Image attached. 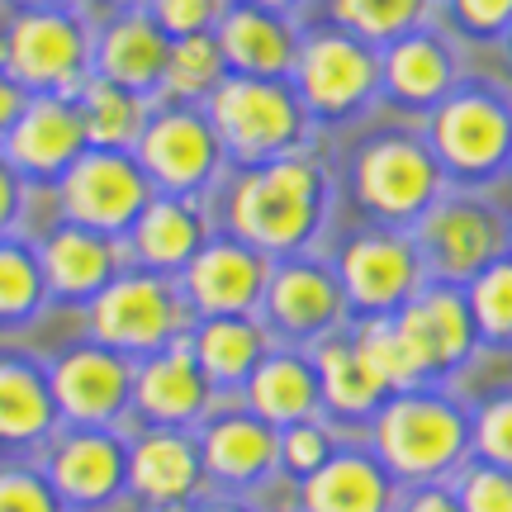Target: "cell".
Returning a JSON list of instances; mask_svg holds the SVG:
<instances>
[{
    "instance_id": "cell-34",
    "label": "cell",
    "mask_w": 512,
    "mask_h": 512,
    "mask_svg": "<svg viewBox=\"0 0 512 512\" xmlns=\"http://www.w3.org/2000/svg\"><path fill=\"white\" fill-rule=\"evenodd\" d=\"M446 57L432 38H403L394 43V53L384 57V81L389 91L403 100H432L446 91Z\"/></svg>"
},
{
    "instance_id": "cell-7",
    "label": "cell",
    "mask_w": 512,
    "mask_h": 512,
    "mask_svg": "<svg viewBox=\"0 0 512 512\" xmlns=\"http://www.w3.org/2000/svg\"><path fill=\"white\" fill-rule=\"evenodd\" d=\"M57 214L67 223L95 228L105 238H124L133 219L147 209V200L157 195L147 171L138 166L133 152H114V147H86L62 181L53 185Z\"/></svg>"
},
{
    "instance_id": "cell-47",
    "label": "cell",
    "mask_w": 512,
    "mask_h": 512,
    "mask_svg": "<svg viewBox=\"0 0 512 512\" xmlns=\"http://www.w3.org/2000/svg\"><path fill=\"white\" fill-rule=\"evenodd\" d=\"M185 512H256V503L252 498H242V494H204L200 503H190Z\"/></svg>"
},
{
    "instance_id": "cell-29",
    "label": "cell",
    "mask_w": 512,
    "mask_h": 512,
    "mask_svg": "<svg viewBox=\"0 0 512 512\" xmlns=\"http://www.w3.org/2000/svg\"><path fill=\"white\" fill-rule=\"evenodd\" d=\"M512 124L494 100H456L437 114V152L456 171H494L508 152Z\"/></svg>"
},
{
    "instance_id": "cell-41",
    "label": "cell",
    "mask_w": 512,
    "mask_h": 512,
    "mask_svg": "<svg viewBox=\"0 0 512 512\" xmlns=\"http://www.w3.org/2000/svg\"><path fill=\"white\" fill-rule=\"evenodd\" d=\"M460 512H512V470L475 465L460 479Z\"/></svg>"
},
{
    "instance_id": "cell-3",
    "label": "cell",
    "mask_w": 512,
    "mask_h": 512,
    "mask_svg": "<svg viewBox=\"0 0 512 512\" xmlns=\"http://www.w3.org/2000/svg\"><path fill=\"white\" fill-rule=\"evenodd\" d=\"M204 114L223 152L247 166L290 157L304 138V100L280 76H223Z\"/></svg>"
},
{
    "instance_id": "cell-37",
    "label": "cell",
    "mask_w": 512,
    "mask_h": 512,
    "mask_svg": "<svg viewBox=\"0 0 512 512\" xmlns=\"http://www.w3.org/2000/svg\"><path fill=\"white\" fill-rule=\"evenodd\" d=\"M337 19L361 38H394L418 19L422 0H337Z\"/></svg>"
},
{
    "instance_id": "cell-44",
    "label": "cell",
    "mask_w": 512,
    "mask_h": 512,
    "mask_svg": "<svg viewBox=\"0 0 512 512\" xmlns=\"http://www.w3.org/2000/svg\"><path fill=\"white\" fill-rule=\"evenodd\" d=\"M24 100H29V91L19 86L15 76L0 67V143H5V133L15 128V119H19V110H24Z\"/></svg>"
},
{
    "instance_id": "cell-13",
    "label": "cell",
    "mask_w": 512,
    "mask_h": 512,
    "mask_svg": "<svg viewBox=\"0 0 512 512\" xmlns=\"http://www.w3.org/2000/svg\"><path fill=\"white\" fill-rule=\"evenodd\" d=\"M181 294L195 318H228V313H256L271 280V256L247 247L242 238H209L181 275Z\"/></svg>"
},
{
    "instance_id": "cell-2",
    "label": "cell",
    "mask_w": 512,
    "mask_h": 512,
    "mask_svg": "<svg viewBox=\"0 0 512 512\" xmlns=\"http://www.w3.org/2000/svg\"><path fill=\"white\" fill-rule=\"evenodd\" d=\"M190 328H195V313L185 304L181 280L143 271V266H124L86 304L91 342L124 351L128 361H143L152 351H166L171 342L190 337Z\"/></svg>"
},
{
    "instance_id": "cell-9",
    "label": "cell",
    "mask_w": 512,
    "mask_h": 512,
    "mask_svg": "<svg viewBox=\"0 0 512 512\" xmlns=\"http://www.w3.org/2000/svg\"><path fill=\"white\" fill-rule=\"evenodd\" d=\"M133 157L147 171L152 190H162V195H200L204 185L219 176L228 152H223L209 114L176 105V110H157L147 119Z\"/></svg>"
},
{
    "instance_id": "cell-6",
    "label": "cell",
    "mask_w": 512,
    "mask_h": 512,
    "mask_svg": "<svg viewBox=\"0 0 512 512\" xmlns=\"http://www.w3.org/2000/svg\"><path fill=\"white\" fill-rule=\"evenodd\" d=\"M38 470L67 512H110L128 498V432L124 427H57L38 451Z\"/></svg>"
},
{
    "instance_id": "cell-35",
    "label": "cell",
    "mask_w": 512,
    "mask_h": 512,
    "mask_svg": "<svg viewBox=\"0 0 512 512\" xmlns=\"http://www.w3.org/2000/svg\"><path fill=\"white\" fill-rule=\"evenodd\" d=\"M356 347L366 351V361L375 366V375H380L394 394H403V389H413V384L422 380L418 361H413V351H408V342L399 337V328H394V318H370L366 328L356 332Z\"/></svg>"
},
{
    "instance_id": "cell-46",
    "label": "cell",
    "mask_w": 512,
    "mask_h": 512,
    "mask_svg": "<svg viewBox=\"0 0 512 512\" xmlns=\"http://www.w3.org/2000/svg\"><path fill=\"white\" fill-rule=\"evenodd\" d=\"M394 512H460V503L451 489H418V494L403 498Z\"/></svg>"
},
{
    "instance_id": "cell-36",
    "label": "cell",
    "mask_w": 512,
    "mask_h": 512,
    "mask_svg": "<svg viewBox=\"0 0 512 512\" xmlns=\"http://www.w3.org/2000/svg\"><path fill=\"white\" fill-rule=\"evenodd\" d=\"M0 512H67L38 460H0Z\"/></svg>"
},
{
    "instance_id": "cell-32",
    "label": "cell",
    "mask_w": 512,
    "mask_h": 512,
    "mask_svg": "<svg viewBox=\"0 0 512 512\" xmlns=\"http://www.w3.org/2000/svg\"><path fill=\"white\" fill-rule=\"evenodd\" d=\"M48 280L38 266V247L29 238H0V332L29 328L48 309Z\"/></svg>"
},
{
    "instance_id": "cell-48",
    "label": "cell",
    "mask_w": 512,
    "mask_h": 512,
    "mask_svg": "<svg viewBox=\"0 0 512 512\" xmlns=\"http://www.w3.org/2000/svg\"><path fill=\"white\" fill-rule=\"evenodd\" d=\"M247 5H256V10H290L294 0H247Z\"/></svg>"
},
{
    "instance_id": "cell-31",
    "label": "cell",
    "mask_w": 512,
    "mask_h": 512,
    "mask_svg": "<svg viewBox=\"0 0 512 512\" xmlns=\"http://www.w3.org/2000/svg\"><path fill=\"white\" fill-rule=\"evenodd\" d=\"M76 110H81V124H86V143L91 147H114V152H133L138 138H143L147 119V95H133L114 81H100V76H86L81 91H76Z\"/></svg>"
},
{
    "instance_id": "cell-10",
    "label": "cell",
    "mask_w": 512,
    "mask_h": 512,
    "mask_svg": "<svg viewBox=\"0 0 512 512\" xmlns=\"http://www.w3.org/2000/svg\"><path fill=\"white\" fill-rule=\"evenodd\" d=\"M209 489L200 437L185 427H138L128 437V498L147 512H185Z\"/></svg>"
},
{
    "instance_id": "cell-49",
    "label": "cell",
    "mask_w": 512,
    "mask_h": 512,
    "mask_svg": "<svg viewBox=\"0 0 512 512\" xmlns=\"http://www.w3.org/2000/svg\"><path fill=\"white\" fill-rule=\"evenodd\" d=\"M43 5H72V0H19V10H43Z\"/></svg>"
},
{
    "instance_id": "cell-40",
    "label": "cell",
    "mask_w": 512,
    "mask_h": 512,
    "mask_svg": "<svg viewBox=\"0 0 512 512\" xmlns=\"http://www.w3.org/2000/svg\"><path fill=\"white\" fill-rule=\"evenodd\" d=\"M147 5H152L147 15L162 24L166 38L209 34V24L223 19V0H147Z\"/></svg>"
},
{
    "instance_id": "cell-22",
    "label": "cell",
    "mask_w": 512,
    "mask_h": 512,
    "mask_svg": "<svg viewBox=\"0 0 512 512\" xmlns=\"http://www.w3.org/2000/svg\"><path fill=\"white\" fill-rule=\"evenodd\" d=\"M166 57H171V38L162 34V24L143 10H124L114 15L100 34L91 38V76L114 81L133 95L162 91Z\"/></svg>"
},
{
    "instance_id": "cell-14",
    "label": "cell",
    "mask_w": 512,
    "mask_h": 512,
    "mask_svg": "<svg viewBox=\"0 0 512 512\" xmlns=\"http://www.w3.org/2000/svg\"><path fill=\"white\" fill-rule=\"evenodd\" d=\"M86 124L76 110V95H29L15 128L5 133L0 157L15 166L29 185H57L62 171L86 152Z\"/></svg>"
},
{
    "instance_id": "cell-19",
    "label": "cell",
    "mask_w": 512,
    "mask_h": 512,
    "mask_svg": "<svg viewBox=\"0 0 512 512\" xmlns=\"http://www.w3.org/2000/svg\"><path fill=\"white\" fill-rule=\"evenodd\" d=\"M337 280H342L351 309L384 318L389 309H403L418 290V252H413V242L394 238V233L351 238L337 261Z\"/></svg>"
},
{
    "instance_id": "cell-5",
    "label": "cell",
    "mask_w": 512,
    "mask_h": 512,
    "mask_svg": "<svg viewBox=\"0 0 512 512\" xmlns=\"http://www.w3.org/2000/svg\"><path fill=\"white\" fill-rule=\"evenodd\" d=\"M0 67L29 95H76L91 76V34L67 5L19 10L5 29Z\"/></svg>"
},
{
    "instance_id": "cell-8",
    "label": "cell",
    "mask_w": 512,
    "mask_h": 512,
    "mask_svg": "<svg viewBox=\"0 0 512 512\" xmlns=\"http://www.w3.org/2000/svg\"><path fill=\"white\" fill-rule=\"evenodd\" d=\"M133 366L124 351L100 342H76L48 361L57 413L67 427H124L133 413Z\"/></svg>"
},
{
    "instance_id": "cell-27",
    "label": "cell",
    "mask_w": 512,
    "mask_h": 512,
    "mask_svg": "<svg viewBox=\"0 0 512 512\" xmlns=\"http://www.w3.org/2000/svg\"><path fill=\"white\" fill-rule=\"evenodd\" d=\"M214 38L223 48V62L238 76H285L299 62V43L275 10H256V5L223 10Z\"/></svg>"
},
{
    "instance_id": "cell-39",
    "label": "cell",
    "mask_w": 512,
    "mask_h": 512,
    "mask_svg": "<svg viewBox=\"0 0 512 512\" xmlns=\"http://www.w3.org/2000/svg\"><path fill=\"white\" fill-rule=\"evenodd\" d=\"M332 451H337V441H332L328 422H318V418L294 422V427H285V432H280V475H285V479L313 475V470H318Z\"/></svg>"
},
{
    "instance_id": "cell-15",
    "label": "cell",
    "mask_w": 512,
    "mask_h": 512,
    "mask_svg": "<svg viewBox=\"0 0 512 512\" xmlns=\"http://www.w3.org/2000/svg\"><path fill=\"white\" fill-rule=\"evenodd\" d=\"M261 313H266V332H280L290 342H323L342 323L347 294H342V280L323 261L290 256V261L271 266Z\"/></svg>"
},
{
    "instance_id": "cell-33",
    "label": "cell",
    "mask_w": 512,
    "mask_h": 512,
    "mask_svg": "<svg viewBox=\"0 0 512 512\" xmlns=\"http://www.w3.org/2000/svg\"><path fill=\"white\" fill-rule=\"evenodd\" d=\"M223 48L214 34H190V38H171V57H166V76H162V91L171 100H204V95L219 91L223 81Z\"/></svg>"
},
{
    "instance_id": "cell-28",
    "label": "cell",
    "mask_w": 512,
    "mask_h": 512,
    "mask_svg": "<svg viewBox=\"0 0 512 512\" xmlns=\"http://www.w3.org/2000/svg\"><path fill=\"white\" fill-rule=\"evenodd\" d=\"M313 370H318V389H323V408L332 418H375L380 403L389 399V384L375 375L366 351L356 347V337H323L313 351Z\"/></svg>"
},
{
    "instance_id": "cell-16",
    "label": "cell",
    "mask_w": 512,
    "mask_h": 512,
    "mask_svg": "<svg viewBox=\"0 0 512 512\" xmlns=\"http://www.w3.org/2000/svg\"><path fill=\"white\" fill-rule=\"evenodd\" d=\"M34 247L43 280H48V299H62V304H91L128 266L124 238H105V233L67 219H57V228H48Z\"/></svg>"
},
{
    "instance_id": "cell-38",
    "label": "cell",
    "mask_w": 512,
    "mask_h": 512,
    "mask_svg": "<svg viewBox=\"0 0 512 512\" xmlns=\"http://www.w3.org/2000/svg\"><path fill=\"white\" fill-rule=\"evenodd\" d=\"M470 313L489 337H512V261H494L475 275V294H470Z\"/></svg>"
},
{
    "instance_id": "cell-23",
    "label": "cell",
    "mask_w": 512,
    "mask_h": 512,
    "mask_svg": "<svg viewBox=\"0 0 512 512\" xmlns=\"http://www.w3.org/2000/svg\"><path fill=\"white\" fill-rule=\"evenodd\" d=\"M299 512H394V475L375 451H332L299 479Z\"/></svg>"
},
{
    "instance_id": "cell-30",
    "label": "cell",
    "mask_w": 512,
    "mask_h": 512,
    "mask_svg": "<svg viewBox=\"0 0 512 512\" xmlns=\"http://www.w3.org/2000/svg\"><path fill=\"white\" fill-rule=\"evenodd\" d=\"M494 247L498 228L475 204H441L422 223V252L441 275H479Z\"/></svg>"
},
{
    "instance_id": "cell-26",
    "label": "cell",
    "mask_w": 512,
    "mask_h": 512,
    "mask_svg": "<svg viewBox=\"0 0 512 512\" xmlns=\"http://www.w3.org/2000/svg\"><path fill=\"white\" fill-rule=\"evenodd\" d=\"M190 351L214 389H242L252 370L271 351V332L256 323L252 313H228V318H195L190 328Z\"/></svg>"
},
{
    "instance_id": "cell-42",
    "label": "cell",
    "mask_w": 512,
    "mask_h": 512,
    "mask_svg": "<svg viewBox=\"0 0 512 512\" xmlns=\"http://www.w3.org/2000/svg\"><path fill=\"white\" fill-rule=\"evenodd\" d=\"M475 441H479V456L489 460V465L512 470V399H498L479 413Z\"/></svg>"
},
{
    "instance_id": "cell-20",
    "label": "cell",
    "mask_w": 512,
    "mask_h": 512,
    "mask_svg": "<svg viewBox=\"0 0 512 512\" xmlns=\"http://www.w3.org/2000/svg\"><path fill=\"white\" fill-rule=\"evenodd\" d=\"M294 76H299V100L313 114L337 119L375 91V57L351 34H318L299 48Z\"/></svg>"
},
{
    "instance_id": "cell-4",
    "label": "cell",
    "mask_w": 512,
    "mask_h": 512,
    "mask_svg": "<svg viewBox=\"0 0 512 512\" xmlns=\"http://www.w3.org/2000/svg\"><path fill=\"white\" fill-rule=\"evenodd\" d=\"M465 418L446 399L403 389L380 403L370 441L394 479H437L465 456Z\"/></svg>"
},
{
    "instance_id": "cell-18",
    "label": "cell",
    "mask_w": 512,
    "mask_h": 512,
    "mask_svg": "<svg viewBox=\"0 0 512 512\" xmlns=\"http://www.w3.org/2000/svg\"><path fill=\"white\" fill-rule=\"evenodd\" d=\"M356 195L380 219H418L437 195V162L408 138H380L356 162Z\"/></svg>"
},
{
    "instance_id": "cell-25",
    "label": "cell",
    "mask_w": 512,
    "mask_h": 512,
    "mask_svg": "<svg viewBox=\"0 0 512 512\" xmlns=\"http://www.w3.org/2000/svg\"><path fill=\"white\" fill-rule=\"evenodd\" d=\"M242 403L261 422H271L275 432L318 418L323 413V389H318L313 356H304V351H266V361L252 370V380L242 384Z\"/></svg>"
},
{
    "instance_id": "cell-11",
    "label": "cell",
    "mask_w": 512,
    "mask_h": 512,
    "mask_svg": "<svg viewBox=\"0 0 512 512\" xmlns=\"http://www.w3.org/2000/svg\"><path fill=\"white\" fill-rule=\"evenodd\" d=\"M204 456V475L209 489L219 494H256L261 484L280 475V432L271 422H261L242 403V408H214L209 418L195 427Z\"/></svg>"
},
{
    "instance_id": "cell-50",
    "label": "cell",
    "mask_w": 512,
    "mask_h": 512,
    "mask_svg": "<svg viewBox=\"0 0 512 512\" xmlns=\"http://www.w3.org/2000/svg\"><path fill=\"white\" fill-rule=\"evenodd\" d=\"M119 5H138V0H119Z\"/></svg>"
},
{
    "instance_id": "cell-1",
    "label": "cell",
    "mask_w": 512,
    "mask_h": 512,
    "mask_svg": "<svg viewBox=\"0 0 512 512\" xmlns=\"http://www.w3.org/2000/svg\"><path fill=\"white\" fill-rule=\"evenodd\" d=\"M328 181L309 157H271L247 166L228 190V233L266 256H294L323 223Z\"/></svg>"
},
{
    "instance_id": "cell-45",
    "label": "cell",
    "mask_w": 512,
    "mask_h": 512,
    "mask_svg": "<svg viewBox=\"0 0 512 512\" xmlns=\"http://www.w3.org/2000/svg\"><path fill=\"white\" fill-rule=\"evenodd\" d=\"M460 15L475 29H498L512 15V0H460Z\"/></svg>"
},
{
    "instance_id": "cell-17",
    "label": "cell",
    "mask_w": 512,
    "mask_h": 512,
    "mask_svg": "<svg viewBox=\"0 0 512 512\" xmlns=\"http://www.w3.org/2000/svg\"><path fill=\"white\" fill-rule=\"evenodd\" d=\"M62 427L48 366L0 351V460H34Z\"/></svg>"
},
{
    "instance_id": "cell-24",
    "label": "cell",
    "mask_w": 512,
    "mask_h": 512,
    "mask_svg": "<svg viewBox=\"0 0 512 512\" xmlns=\"http://www.w3.org/2000/svg\"><path fill=\"white\" fill-rule=\"evenodd\" d=\"M399 337L408 342L413 361L422 375H441L456 370L470 356V304L451 290H427L418 299H408L394 318Z\"/></svg>"
},
{
    "instance_id": "cell-43",
    "label": "cell",
    "mask_w": 512,
    "mask_h": 512,
    "mask_svg": "<svg viewBox=\"0 0 512 512\" xmlns=\"http://www.w3.org/2000/svg\"><path fill=\"white\" fill-rule=\"evenodd\" d=\"M24 204H29V181L0 157V238H10V233L19 228Z\"/></svg>"
},
{
    "instance_id": "cell-21",
    "label": "cell",
    "mask_w": 512,
    "mask_h": 512,
    "mask_svg": "<svg viewBox=\"0 0 512 512\" xmlns=\"http://www.w3.org/2000/svg\"><path fill=\"white\" fill-rule=\"evenodd\" d=\"M209 242V223H204L195 195H152L147 209L133 219L124 233L128 266H143L157 275H181L195 252Z\"/></svg>"
},
{
    "instance_id": "cell-12",
    "label": "cell",
    "mask_w": 512,
    "mask_h": 512,
    "mask_svg": "<svg viewBox=\"0 0 512 512\" xmlns=\"http://www.w3.org/2000/svg\"><path fill=\"white\" fill-rule=\"evenodd\" d=\"M214 384L200 370L190 337L171 342L166 351H152L133 366V413L138 427H185L195 432L214 413Z\"/></svg>"
}]
</instances>
